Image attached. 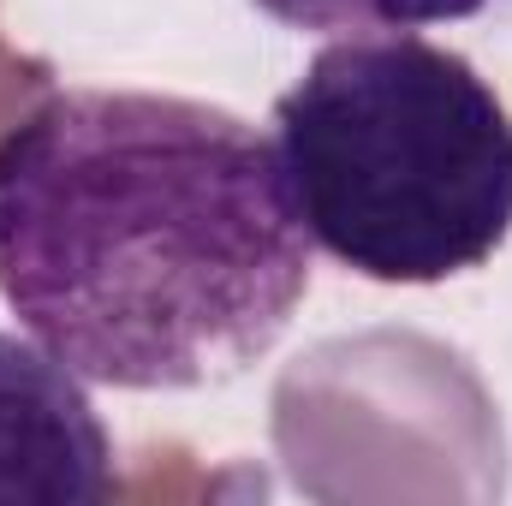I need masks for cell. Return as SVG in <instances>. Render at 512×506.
I'll use <instances>...</instances> for the list:
<instances>
[{"instance_id": "6da1fadb", "label": "cell", "mask_w": 512, "mask_h": 506, "mask_svg": "<svg viewBox=\"0 0 512 506\" xmlns=\"http://www.w3.org/2000/svg\"><path fill=\"white\" fill-rule=\"evenodd\" d=\"M316 245L274 137L167 90H54L0 131V298L120 393L245 376L292 328Z\"/></svg>"}, {"instance_id": "7a4b0ae2", "label": "cell", "mask_w": 512, "mask_h": 506, "mask_svg": "<svg viewBox=\"0 0 512 506\" xmlns=\"http://www.w3.org/2000/svg\"><path fill=\"white\" fill-rule=\"evenodd\" d=\"M304 239L358 280L441 286L512 239V108L441 42L334 36L274 96Z\"/></svg>"}, {"instance_id": "3957f363", "label": "cell", "mask_w": 512, "mask_h": 506, "mask_svg": "<svg viewBox=\"0 0 512 506\" xmlns=\"http://www.w3.org/2000/svg\"><path fill=\"white\" fill-rule=\"evenodd\" d=\"M114 495V435L66 370L24 328L0 334V506H96Z\"/></svg>"}, {"instance_id": "277c9868", "label": "cell", "mask_w": 512, "mask_h": 506, "mask_svg": "<svg viewBox=\"0 0 512 506\" xmlns=\"http://www.w3.org/2000/svg\"><path fill=\"white\" fill-rule=\"evenodd\" d=\"M262 18L304 36H399L477 18L489 0H251Z\"/></svg>"}]
</instances>
